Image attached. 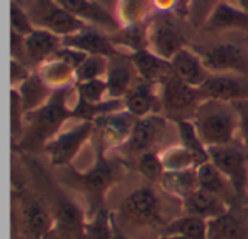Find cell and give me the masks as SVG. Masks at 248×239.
Here are the masks:
<instances>
[{
  "label": "cell",
  "mask_w": 248,
  "mask_h": 239,
  "mask_svg": "<svg viewBox=\"0 0 248 239\" xmlns=\"http://www.w3.org/2000/svg\"><path fill=\"white\" fill-rule=\"evenodd\" d=\"M74 96V86L54 90L46 103L32 112H28L25 116V132L16 147L25 151L44 148L55 135L62 131L65 122L77 119V100L70 103V99Z\"/></svg>",
  "instance_id": "cell-1"
},
{
  "label": "cell",
  "mask_w": 248,
  "mask_h": 239,
  "mask_svg": "<svg viewBox=\"0 0 248 239\" xmlns=\"http://www.w3.org/2000/svg\"><path fill=\"white\" fill-rule=\"evenodd\" d=\"M192 122L208 149L235 142L238 113L232 103L205 99L196 107Z\"/></svg>",
  "instance_id": "cell-2"
},
{
  "label": "cell",
  "mask_w": 248,
  "mask_h": 239,
  "mask_svg": "<svg viewBox=\"0 0 248 239\" xmlns=\"http://www.w3.org/2000/svg\"><path fill=\"white\" fill-rule=\"evenodd\" d=\"M76 184L83 192L89 205L90 215L103 208L108 192L121 180L122 167L119 163L106 157L105 148L97 142V154L94 164L86 171H71Z\"/></svg>",
  "instance_id": "cell-3"
},
{
  "label": "cell",
  "mask_w": 248,
  "mask_h": 239,
  "mask_svg": "<svg viewBox=\"0 0 248 239\" xmlns=\"http://www.w3.org/2000/svg\"><path fill=\"white\" fill-rule=\"evenodd\" d=\"M119 218L140 228H157L163 224L161 202L153 187L144 186L131 192L119 206Z\"/></svg>",
  "instance_id": "cell-4"
},
{
  "label": "cell",
  "mask_w": 248,
  "mask_h": 239,
  "mask_svg": "<svg viewBox=\"0 0 248 239\" xmlns=\"http://www.w3.org/2000/svg\"><path fill=\"white\" fill-rule=\"evenodd\" d=\"M209 161L225 176L232 186L235 196L247 194L248 187V151L241 145L231 142L227 145L209 148Z\"/></svg>",
  "instance_id": "cell-5"
},
{
  "label": "cell",
  "mask_w": 248,
  "mask_h": 239,
  "mask_svg": "<svg viewBox=\"0 0 248 239\" xmlns=\"http://www.w3.org/2000/svg\"><path fill=\"white\" fill-rule=\"evenodd\" d=\"M94 135V125L90 120H80L70 129L61 131L45 147L44 151L55 167H68L80 154L83 147Z\"/></svg>",
  "instance_id": "cell-6"
},
{
  "label": "cell",
  "mask_w": 248,
  "mask_h": 239,
  "mask_svg": "<svg viewBox=\"0 0 248 239\" xmlns=\"http://www.w3.org/2000/svg\"><path fill=\"white\" fill-rule=\"evenodd\" d=\"M147 48L166 61H171L186 48V38L171 19V13H160L148 22Z\"/></svg>",
  "instance_id": "cell-7"
},
{
  "label": "cell",
  "mask_w": 248,
  "mask_h": 239,
  "mask_svg": "<svg viewBox=\"0 0 248 239\" xmlns=\"http://www.w3.org/2000/svg\"><path fill=\"white\" fill-rule=\"evenodd\" d=\"M33 10L29 15L36 28H44L55 35L65 38L90 28L83 20L77 19L55 0H33Z\"/></svg>",
  "instance_id": "cell-8"
},
{
  "label": "cell",
  "mask_w": 248,
  "mask_h": 239,
  "mask_svg": "<svg viewBox=\"0 0 248 239\" xmlns=\"http://www.w3.org/2000/svg\"><path fill=\"white\" fill-rule=\"evenodd\" d=\"M161 109L169 115H176V120L185 119V112H192V116L203 100L201 90L182 81L174 73H171L160 86Z\"/></svg>",
  "instance_id": "cell-9"
},
{
  "label": "cell",
  "mask_w": 248,
  "mask_h": 239,
  "mask_svg": "<svg viewBox=\"0 0 248 239\" xmlns=\"http://www.w3.org/2000/svg\"><path fill=\"white\" fill-rule=\"evenodd\" d=\"M201 57L211 74H248V52L237 44L211 46Z\"/></svg>",
  "instance_id": "cell-10"
},
{
  "label": "cell",
  "mask_w": 248,
  "mask_h": 239,
  "mask_svg": "<svg viewBox=\"0 0 248 239\" xmlns=\"http://www.w3.org/2000/svg\"><path fill=\"white\" fill-rule=\"evenodd\" d=\"M167 125V118L160 113H153L145 118L137 119L132 132L122 148L126 154L137 157L144 152L153 151V147H155L160 138L166 134Z\"/></svg>",
  "instance_id": "cell-11"
},
{
  "label": "cell",
  "mask_w": 248,
  "mask_h": 239,
  "mask_svg": "<svg viewBox=\"0 0 248 239\" xmlns=\"http://www.w3.org/2000/svg\"><path fill=\"white\" fill-rule=\"evenodd\" d=\"M135 120L137 119L125 109L96 118L93 120V125L97 142L103 148L124 147L132 132Z\"/></svg>",
  "instance_id": "cell-12"
},
{
  "label": "cell",
  "mask_w": 248,
  "mask_h": 239,
  "mask_svg": "<svg viewBox=\"0 0 248 239\" xmlns=\"http://www.w3.org/2000/svg\"><path fill=\"white\" fill-rule=\"evenodd\" d=\"M137 70L128 54H119L109 60V68L105 77L109 99L122 100L138 83ZM140 78V77H138Z\"/></svg>",
  "instance_id": "cell-13"
},
{
  "label": "cell",
  "mask_w": 248,
  "mask_h": 239,
  "mask_svg": "<svg viewBox=\"0 0 248 239\" xmlns=\"http://www.w3.org/2000/svg\"><path fill=\"white\" fill-rule=\"evenodd\" d=\"M62 9L83 20L84 23H90L99 28L106 29L108 32L116 33L122 26L116 16L109 13L102 4L94 0H55Z\"/></svg>",
  "instance_id": "cell-14"
},
{
  "label": "cell",
  "mask_w": 248,
  "mask_h": 239,
  "mask_svg": "<svg viewBox=\"0 0 248 239\" xmlns=\"http://www.w3.org/2000/svg\"><path fill=\"white\" fill-rule=\"evenodd\" d=\"M205 99L235 103L248 99V84L234 74H211L199 87Z\"/></svg>",
  "instance_id": "cell-15"
},
{
  "label": "cell",
  "mask_w": 248,
  "mask_h": 239,
  "mask_svg": "<svg viewBox=\"0 0 248 239\" xmlns=\"http://www.w3.org/2000/svg\"><path fill=\"white\" fill-rule=\"evenodd\" d=\"M22 226L28 239H42L55 228L52 210L36 197L25 199L22 205Z\"/></svg>",
  "instance_id": "cell-16"
},
{
  "label": "cell",
  "mask_w": 248,
  "mask_h": 239,
  "mask_svg": "<svg viewBox=\"0 0 248 239\" xmlns=\"http://www.w3.org/2000/svg\"><path fill=\"white\" fill-rule=\"evenodd\" d=\"M62 45L78 49L87 55H102L109 60L121 54L110 38L102 35L92 28L62 38Z\"/></svg>",
  "instance_id": "cell-17"
},
{
  "label": "cell",
  "mask_w": 248,
  "mask_h": 239,
  "mask_svg": "<svg viewBox=\"0 0 248 239\" xmlns=\"http://www.w3.org/2000/svg\"><path fill=\"white\" fill-rule=\"evenodd\" d=\"M182 203H183L185 215L196 216L206 222L221 218L227 215L228 212H231L227 200L202 189H198L196 192H193Z\"/></svg>",
  "instance_id": "cell-18"
},
{
  "label": "cell",
  "mask_w": 248,
  "mask_h": 239,
  "mask_svg": "<svg viewBox=\"0 0 248 239\" xmlns=\"http://www.w3.org/2000/svg\"><path fill=\"white\" fill-rule=\"evenodd\" d=\"M52 215L55 221V226L61 229L68 237H80L83 234V228L86 224V216L83 209L73 202L65 194L55 193Z\"/></svg>",
  "instance_id": "cell-19"
},
{
  "label": "cell",
  "mask_w": 248,
  "mask_h": 239,
  "mask_svg": "<svg viewBox=\"0 0 248 239\" xmlns=\"http://www.w3.org/2000/svg\"><path fill=\"white\" fill-rule=\"evenodd\" d=\"M60 48H62V38L48 29L35 28L25 36L26 61L32 64H44L52 58Z\"/></svg>",
  "instance_id": "cell-20"
},
{
  "label": "cell",
  "mask_w": 248,
  "mask_h": 239,
  "mask_svg": "<svg viewBox=\"0 0 248 239\" xmlns=\"http://www.w3.org/2000/svg\"><path fill=\"white\" fill-rule=\"evenodd\" d=\"M129 58L141 81L160 86L173 73L170 61H166L164 58L155 55L148 48L129 54Z\"/></svg>",
  "instance_id": "cell-21"
},
{
  "label": "cell",
  "mask_w": 248,
  "mask_h": 239,
  "mask_svg": "<svg viewBox=\"0 0 248 239\" xmlns=\"http://www.w3.org/2000/svg\"><path fill=\"white\" fill-rule=\"evenodd\" d=\"M170 64L174 75L196 89H199L211 75V73L203 64L202 57L189 49L187 46L183 48L179 54H176Z\"/></svg>",
  "instance_id": "cell-22"
},
{
  "label": "cell",
  "mask_w": 248,
  "mask_h": 239,
  "mask_svg": "<svg viewBox=\"0 0 248 239\" xmlns=\"http://www.w3.org/2000/svg\"><path fill=\"white\" fill-rule=\"evenodd\" d=\"M154 84L138 81L131 91L122 99L124 109L129 112L135 119L145 118L153 113H158V107H161L160 94L154 89Z\"/></svg>",
  "instance_id": "cell-23"
},
{
  "label": "cell",
  "mask_w": 248,
  "mask_h": 239,
  "mask_svg": "<svg viewBox=\"0 0 248 239\" xmlns=\"http://www.w3.org/2000/svg\"><path fill=\"white\" fill-rule=\"evenodd\" d=\"M203 28L209 32L224 30H248V12L228 0L221 1L208 16Z\"/></svg>",
  "instance_id": "cell-24"
},
{
  "label": "cell",
  "mask_w": 248,
  "mask_h": 239,
  "mask_svg": "<svg viewBox=\"0 0 248 239\" xmlns=\"http://www.w3.org/2000/svg\"><path fill=\"white\" fill-rule=\"evenodd\" d=\"M42 81L51 90H60L65 87H73L76 84V70L68 62L52 57L36 70Z\"/></svg>",
  "instance_id": "cell-25"
},
{
  "label": "cell",
  "mask_w": 248,
  "mask_h": 239,
  "mask_svg": "<svg viewBox=\"0 0 248 239\" xmlns=\"http://www.w3.org/2000/svg\"><path fill=\"white\" fill-rule=\"evenodd\" d=\"M161 189L179 200H185L199 189L198 168L186 171H166L160 180Z\"/></svg>",
  "instance_id": "cell-26"
},
{
  "label": "cell",
  "mask_w": 248,
  "mask_h": 239,
  "mask_svg": "<svg viewBox=\"0 0 248 239\" xmlns=\"http://www.w3.org/2000/svg\"><path fill=\"white\" fill-rule=\"evenodd\" d=\"M20 97L23 110L32 112L38 107H41L44 103L48 102V99L51 97L52 91L39 77L38 73H32L19 87L15 89Z\"/></svg>",
  "instance_id": "cell-27"
},
{
  "label": "cell",
  "mask_w": 248,
  "mask_h": 239,
  "mask_svg": "<svg viewBox=\"0 0 248 239\" xmlns=\"http://www.w3.org/2000/svg\"><path fill=\"white\" fill-rule=\"evenodd\" d=\"M198 180H199V189L214 193L222 197L224 200L230 194V192H234L232 186L225 179V176L211 161H206L198 167Z\"/></svg>",
  "instance_id": "cell-28"
},
{
  "label": "cell",
  "mask_w": 248,
  "mask_h": 239,
  "mask_svg": "<svg viewBox=\"0 0 248 239\" xmlns=\"http://www.w3.org/2000/svg\"><path fill=\"white\" fill-rule=\"evenodd\" d=\"M161 234L179 235L186 239H208V222L196 216L183 215L164 225Z\"/></svg>",
  "instance_id": "cell-29"
},
{
  "label": "cell",
  "mask_w": 248,
  "mask_h": 239,
  "mask_svg": "<svg viewBox=\"0 0 248 239\" xmlns=\"http://www.w3.org/2000/svg\"><path fill=\"white\" fill-rule=\"evenodd\" d=\"M153 9V0H118L116 19L122 28L144 25Z\"/></svg>",
  "instance_id": "cell-30"
},
{
  "label": "cell",
  "mask_w": 248,
  "mask_h": 239,
  "mask_svg": "<svg viewBox=\"0 0 248 239\" xmlns=\"http://www.w3.org/2000/svg\"><path fill=\"white\" fill-rule=\"evenodd\" d=\"M174 123H176V129L179 134L180 145L189 149L198 158L199 164L209 161V151L202 142L192 119H180V120H174Z\"/></svg>",
  "instance_id": "cell-31"
},
{
  "label": "cell",
  "mask_w": 248,
  "mask_h": 239,
  "mask_svg": "<svg viewBox=\"0 0 248 239\" xmlns=\"http://www.w3.org/2000/svg\"><path fill=\"white\" fill-rule=\"evenodd\" d=\"M244 238H246V228L241 219L231 212L208 222V239Z\"/></svg>",
  "instance_id": "cell-32"
},
{
  "label": "cell",
  "mask_w": 248,
  "mask_h": 239,
  "mask_svg": "<svg viewBox=\"0 0 248 239\" xmlns=\"http://www.w3.org/2000/svg\"><path fill=\"white\" fill-rule=\"evenodd\" d=\"M115 232V219L106 208L92 213L84 224L83 239H112Z\"/></svg>",
  "instance_id": "cell-33"
},
{
  "label": "cell",
  "mask_w": 248,
  "mask_h": 239,
  "mask_svg": "<svg viewBox=\"0 0 248 239\" xmlns=\"http://www.w3.org/2000/svg\"><path fill=\"white\" fill-rule=\"evenodd\" d=\"M160 157L166 171H186L195 170L201 165L198 158L180 144L167 148L163 154H160Z\"/></svg>",
  "instance_id": "cell-34"
},
{
  "label": "cell",
  "mask_w": 248,
  "mask_h": 239,
  "mask_svg": "<svg viewBox=\"0 0 248 239\" xmlns=\"http://www.w3.org/2000/svg\"><path fill=\"white\" fill-rule=\"evenodd\" d=\"M112 42L118 46L125 48L129 51V54L137 52L140 49L147 48V25H138V26H129V28H121L115 38H110Z\"/></svg>",
  "instance_id": "cell-35"
},
{
  "label": "cell",
  "mask_w": 248,
  "mask_h": 239,
  "mask_svg": "<svg viewBox=\"0 0 248 239\" xmlns=\"http://www.w3.org/2000/svg\"><path fill=\"white\" fill-rule=\"evenodd\" d=\"M77 100H80L84 105L90 106H97L109 100L108 96V86L105 78L99 80H90V81H83V83H76L74 84Z\"/></svg>",
  "instance_id": "cell-36"
},
{
  "label": "cell",
  "mask_w": 248,
  "mask_h": 239,
  "mask_svg": "<svg viewBox=\"0 0 248 239\" xmlns=\"http://www.w3.org/2000/svg\"><path fill=\"white\" fill-rule=\"evenodd\" d=\"M109 68V58L102 55H87L76 70V83L105 78Z\"/></svg>",
  "instance_id": "cell-37"
},
{
  "label": "cell",
  "mask_w": 248,
  "mask_h": 239,
  "mask_svg": "<svg viewBox=\"0 0 248 239\" xmlns=\"http://www.w3.org/2000/svg\"><path fill=\"white\" fill-rule=\"evenodd\" d=\"M137 170L145 180L154 183H160L166 173L161 157L154 151H148L137 157Z\"/></svg>",
  "instance_id": "cell-38"
},
{
  "label": "cell",
  "mask_w": 248,
  "mask_h": 239,
  "mask_svg": "<svg viewBox=\"0 0 248 239\" xmlns=\"http://www.w3.org/2000/svg\"><path fill=\"white\" fill-rule=\"evenodd\" d=\"M25 116L26 112L23 110L20 97L15 89L10 90V132L15 145L22 139L25 132Z\"/></svg>",
  "instance_id": "cell-39"
},
{
  "label": "cell",
  "mask_w": 248,
  "mask_h": 239,
  "mask_svg": "<svg viewBox=\"0 0 248 239\" xmlns=\"http://www.w3.org/2000/svg\"><path fill=\"white\" fill-rule=\"evenodd\" d=\"M10 26H12V32H16L22 36L29 35L36 28L29 13H26L25 9L15 0H12L10 3Z\"/></svg>",
  "instance_id": "cell-40"
},
{
  "label": "cell",
  "mask_w": 248,
  "mask_h": 239,
  "mask_svg": "<svg viewBox=\"0 0 248 239\" xmlns=\"http://www.w3.org/2000/svg\"><path fill=\"white\" fill-rule=\"evenodd\" d=\"M221 1H227V0H190V10L187 19L195 26H203L211 12Z\"/></svg>",
  "instance_id": "cell-41"
},
{
  "label": "cell",
  "mask_w": 248,
  "mask_h": 239,
  "mask_svg": "<svg viewBox=\"0 0 248 239\" xmlns=\"http://www.w3.org/2000/svg\"><path fill=\"white\" fill-rule=\"evenodd\" d=\"M238 113V134L241 136V144L248 151V99L232 103Z\"/></svg>",
  "instance_id": "cell-42"
},
{
  "label": "cell",
  "mask_w": 248,
  "mask_h": 239,
  "mask_svg": "<svg viewBox=\"0 0 248 239\" xmlns=\"http://www.w3.org/2000/svg\"><path fill=\"white\" fill-rule=\"evenodd\" d=\"M32 73L25 67L23 62L16 61V60H10V83H12V89L19 87Z\"/></svg>",
  "instance_id": "cell-43"
},
{
  "label": "cell",
  "mask_w": 248,
  "mask_h": 239,
  "mask_svg": "<svg viewBox=\"0 0 248 239\" xmlns=\"http://www.w3.org/2000/svg\"><path fill=\"white\" fill-rule=\"evenodd\" d=\"M10 52H12V60L20 61L25 64L26 61V52H25V36L12 32L10 30Z\"/></svg>",
  "instance_id": "cell-44"
},
{
  "label": "cell",
  "mask_w": 248,
  "mask_h": 239,
  "mask_svg": "<svg viewBox=\"0 0 248 239\" xmlns=\"http://www.w3.org/2000/svg\"><path fill=\"white\" fill-rule=\"evenodd\" d=\"M153 7L160 13H176L180 16V0H153Z\"/></svg>",
  "instance_id": "cell-45"
},
{
  "label": "cell",
  "mask_w": 248,
  "mask_h": 239,
  "mask_svg": "<svg viewBox=\"0 0 248 239\" xmlns=\"http://www.w3.org/2000/svg\"><path fill=\"white\" fill-rule=\"evenodd\" d=\"M190 0H180V17H189Z\"/></svg>",
  "instance_id": "cell-46"
},
{
  "label": "cell",
  "mask_w": 248,
  "mask_h": 239,
  "mask_svg": "<svg viewBox=\"0 0 248 239\" xmlns=\"http://www.w3.org/2000/svg\"><path fill=\"white\" fill-rule=\"evenodd\" d=\"M112 239H128L118 228H116V224H115V232H113V238Z\"/></svg>",
  "instance_id": "cell-47"
},
{
  "label": "cell",
  "mask_w": 248,
  "mask_h": 239,
  "mask_svg": "<svg viewBox=\"0 0 248 239\" xmlns=\"http://www.w3.org/2000/svg\"><path fill=\"white\" fill-rule=\"evenodd\" d=\"M157 239H186V238L179 237V235H164V234H161V235H160Z\"/></svg>",
  "instance_id": "cell-48"
},
{
  "label": "cell",
  "mask_w": 248,
  "mask_h": 239,
  "mask_svg": "<svg viewBox=\"0 0 248 239\" xmlns=\"http://www.w3.org/2000/svg\"><path fill=\"white\" fill-rule=\"evenodd\" d=\"M237 3H238V6L241 9H244L246 12H248V0H237Z\"/></svg>",
  "instance_id": "cell-49"
},
{
  "label": "cell",
  "mask_w": 248,
  "mask_h": 239,
  "mask_svg": "<svg viewBox=\"0 0 248 239\" xmlns=\"http://www.w3.org/2000/svg\"><path fill=\"white\" fill-rule=\"evenodd\" d=\"M247 196H248V187H247Z\"/></svg>",
  "instance_id": "cell-50"
}]
</instances>
